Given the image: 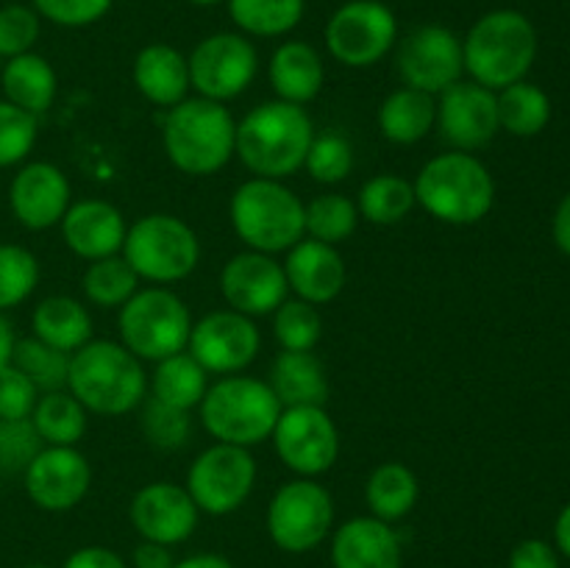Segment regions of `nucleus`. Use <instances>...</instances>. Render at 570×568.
Instances as JSON below:
<instances>
[{"mask_svg":"<svg viewBox=\"0 0 570 568\" xmlns=\"http://www.w3.org/2000/svg\"><path fill=\"white\" fill-rule=\"evenodd\" d=\"M315 126L304 106L267 100L237 123V150L245 167L259 178L295 176L304 167Z\"/></svg>","mask_w":570,"mask_h":568,"instance_id":"1","label":"nucleus"},{"mask_svg":"<svg viewBox=\"0 0 570 568\" xmlns=\"http://www.w3.org/2000/svg\"><path fill=\"white\" fill-rule=\"evenodd\" d=\"M67 390L87 412L126 415L148 395V373L142 360L115 340H89L70 354Z\"/></svg>","mask_w":570,"mask_h":568,"instance_id":"2","label":"nucleus"},{"mask_svg":"<svg viewBox=\"0 0 570 568\" xmlns=\"http://www.w3.org/2000/svg\"><path fill=\"white\" fill-rule=\"evenodd\" d=\"M462 59L471 81L499 92L529 76L538 59V31L521 11H488L462 39Z\"/></svg>","mask_w":570,"mask_h":568,"instance_id":"3","label":"nucleus"},{"mask_svg":"<svg viewBox=\"0 0 570 568\" xmlns=\"http://www.w3.org/2000/svg\"><path fill=\"white\" fill-rule=\"evenodd\" d=\"M161 145L173 167L187 176H215L237 150V120L217 100L184 98L167 109Z\"/></svg>","mask_w":570,"mask_h":568,"instance_id":"4","label":"nucleus"},{"mask_svg":"<svg viewBox=\"0 0 570 568\" xmlns=\"http://www.w3.org/2000/svg\"><path fill=\"white\" fill-rule=\"evenodd\" d=\"M415 198L440 223L473 226L484 221L495 204V182L488 165L468 150H445L432 156L412 182Z\"/></svg>","mask_w":570,"mask_h":568,"instance_id":"5","label":"nucleus"},{"mask_svg":"<svg viewBox=\"0 0 570 568\" xmlns=\"http://www.w3.org/2000/svg\"><path fill=\"white\" fill-rule=\"evenodd\" d=\"M234 234L262 254H284L306 237V204L276 178H248L228 204Z\"/></svg>","mask_w":570,"mask_h":568,"instance_id":"6","label":"nucleus"},{"mask_svg":"<svg viewBox=\"0 0 570 568\" xmlns=\"http://www.w3.org/2000/svg\"><path fill=\"white\" fill-rule=\"evenodd\" d=\"M198 410L200 423L217 443L254 449L271 438L284 407L267 382L232 373L206 388Z\"/></svg>","mask_w":570,"mask_h":568,"instance_id":"7","label":"nucleus"},{"mask_svg":"<svg viewBox=\"0 0 570 568\" xmlns=\"http://www.w3.org/2000/svg\"><path fill=\"white\" fill-rule=\"evenodd\" d=\"M122 256L145 282L173 284L198 267L200 243L187 221L167 212H154L128 226Z\"/></svg>","mask_w":570,"mask_h":568,"instance_id":"8","label":"nucleus"},{"mask_svg":"<svg viewBox=\"0 0 570 568\" xmlns=\"http://www.w3.org/2000/svg\"><path fill=\"white\" fill-rule=\"evenodd\" d=\"M120 343L139 360L159 362L187 351L193 315L189 306L167 287L137 290L117 315Z\"/></svg>","mask_w":570,"mask_h":568,"instance_id":"9","label":"nucleus"},{"mask_svg":"<svg viewBox=\"0 0 570 568\" xmlns=\"http://www.w3.org/2000/svg\"><path fill=\"white\" fill-rule=\"evenodd\" d=\"M334 529V499L321 482L298 477L284 482L267 505V535L287 555H306L326 543Z\"/></svg>","mask_w":570,"mask_h":568,"instance_id":"10","label":"nucleus"},{"mask_svg":"<svg viewBox=\"0 0 570 568\" xmlns=\"http://www.w3.org/2000/svg\"><path fill=\"white\" fill-rule=\"evenodd\" d=\"M395 39L399 20L382 0H348L326 22L328 53L354 70L382 61L395 48Z\"/></svg>","mask_w":570,"mask_h":568,"instance_id":"11","label":"nucleus"},{"mask_svg":"<svg viewBox=\"0 0 570 568\" xmlns=\"http://www.w3.org/2000/svg\"><path fill=\"white\" fill-rule=\"evenodd\" d=\"M256 484V460L250 449L215 443L200 451L187 471V493L206 516H232L248 501Z\"/></svg>","mask_w":570,"mask_h":568,"instance_id":"12","label":"nucleus"},{"mask_svg":"<svg viewBox=\"0 0 570 568\" xmlns=\"http://www.w3.org/2000/svg\"><path fill=\"white\" fill-rule=\"evenodd\" d=\"M189 84L200 98L226 100L239 98L259 72V53L245 33L220 31L200 39L187 56Z\"/></svg>","mask_w":570,"mask_h":568,"instance_id":"13","label":"nucleus"},{"mask_svg":"<svg viewBox=\"0 0 570 568\" xmlns=\"http://www.w3.org/2000/svg\"><path fill=\"white\" fill-rule=\"evenodd\" d=\"M271 440L278 460L306 479L326 473L340 457V432L326 407H284Z\"/></svg>","mask_w":570,"mask_h":568,"instance_id":"14","label":"nucleus"},{"mask_svg":"<svg viewBox=\"0 0 570 568\" xmlns=\"http://www.w3.org/2000/svg\"><path fill=\"white\" fill-rule=\"evenodd\" d=\"M395 67L404 87L421 89L438 98L451 84L462 81L465 59L462 39L445 26H421L406 33L395 50Z\"/></svg>","mask_w":570,"mask_h":568,"instance_id":"15","label":"nucleus"},{"mask_svg":"<svg viewBox=\"0 0 570 568\" xmlns=\"http://www.w3.org/2000/svg\"><path fill=\"white\" fill-rule=\"evenodd\" d=\"M262 349V334L254 317L239 315L234 310H217L193 323L187 351L200 362L206 373H232L245 371L256 360Z\"/></svg>","mask_w":570,"mask_h":568,"instance_id":"16","label":"nucleus"},{"mask_svg":"<svg viewBox=\"0 0 570 568\" xmlns=\"http://www.w3.org/2000/svg\"><path fill=\"white\" fill-rule=\"evenodd\" d=\"M220 293L228 310L248 317L273 315L287 301L289 284L284 265L262 251L234 254L220 271Z\"/></svg>","mask_w":570,"mask_h":568,"instance_id":"17","label":"nucleus"},{"mask_svg":"<svg viewBox=\"0 0 570 568\" xmlns=\"http://www.w3.org/2000/svg\"><path fill=\"white\" fill-rule=\"evenodd\" d=\"M22 482L39 510L67 512L87 499L92 468L76 445H45L26 468Z\"/></svg>","mask_w":570,"mask_h":568,"instance_id":"18","label":"nucleus"},{"mask_svg":"<svg viewBox=\"0 0 570 568\" xmlns=\"http://www.w3.org/2000/svg\"><path fill=\"white\" fill-rule=\"evenodd\" d=\"M438 128L454 150H479L501 131L493 89L476 81H456L438 100Z\"/></svg>","mask_w":570,"mask_h":568,"instance_id":"19","label":"nucleus"},{"mask_svg":"<svg viewBox=\"0 0 570 568\" xmlns=\"http://www.w3.org/2000/svg\"><path fill=\"white\" fill-rule=\"evenodd\" d=\"M128 516L142 540L178 546L193 538L200 510L181 484L150 482L134 493Z\"/></svg>","mask_w":570,"mask_h":568,"instance_id":"20","label":"nucleus"},{"mask_svg":"<svg viewBox=\"0 0 570 568\" xmlns=\"http://www.w3.org/2000/svg\"><path fill=\"white\" fill-rule=\"evenodd\" d=\"M70 204V182L53 161H28L11 178V215L28 232H45V228L59 226Z\"/></svg>","mask_w":570,"mask_h":568,"instance_id":"21","label":"nucleus"},{"mask_svg":"<svg viewBox=\"0 0 570 568\" xmlns=\"http://www.w3.org/2000/svg\"><path fill=\"white\" fill-rule=\"evenodd\" d=\"M59 226L67 248L87 262L120 254L128 232L122 212L100 198H83L70 204Z\"/></svg>","mask_w":570,"mask_h":568,"instance_id":"22","label":"nucleus"},{"mask_svg":"<svg viewBox=\"0 0 570 568\" xmlns=\"http://www.w3.org/2000/svg\"><path fill=\"white\" fill-rule=\"evenodd\" d=\"M284 276H287L289 290L306 304H328L337 298L348 278L343 256L337 245L321 243V239H298L287 251L284 259Z\"/></svg>","mask_w":570,"mask_h":568,"instance_id":"23","label":"nucleus"},{"mask_svg":"<svg viewBox=\"0 0 570 568\" xmlns=\"http://www.w3.org/2000/svg\"><path fill=\"white\" fill-rule=\"evenodd\" d=\"M334 568H401L404 551L393 523L356 516L332 532Z\"/></svg>","mask_w":570,"mask_h":568,"instance_id":"24","label":"nucleus"},{"mask_svg":"<svg viewBox=\"0 0 570 568\" xmlns=\"http://www.w3.org/2000/svg\"><path fill=\"white\" fill-rule=\"evenodd\" d=\"M131 76L139 95L154 106H165V109L181 104L193 87L187 56L165 42L145 45L134 59Z\"/></svg>","mask_w":570,"mask_h":568,"instance_id":"25","label":"nucleus"},{"mask_svg":"<svg viewBox=\"0 0 570 568\" xmlns=\"http://www.w3.org/2000/svg\"><path fill=\"white\" fill-rule=\"evenodd\" d=\"M267 78H271V87L278 100L306 106L321 95L323 81H326V65L309 42L289 39L273 50Z\"/></svg>","mask_w":570,"mask_h":568,"instance_id":"26","label":"nucleus"},{"mask_svg":"<svg viewBox=\"0 0 570 568\" xmlns=\"http://www.w3.org/2000/svg\"><path fill=\"white\" fill-rule=\"evenodd\" d=\"M267 384L282 407H326L328 401L326 368L312 351H282Z\"/></svg>","mask_w":570,"mask_h":568,"instance_id":"27","label":"nucleus"},{"mask_svg":"<svg viewBox=\"0 0 570 568\" xmlns=\"http://www.w3.org/2000/svg\"><path fill=\"white\" fill-rule=\"evenodd\" d=\"M438 128V98L401 87L379 106V131L393 145H415Z\"/></svg>","mask_w":570,"mask_h":568,"instance_id":"28","label":"nucleus"},{"mask_svg":"<svg viewBox=\"0 0 570 568\" xmlns=\"http://www.w3.org/2000/svg\"><path fill=\"white\" fill-rule=\"evenodd\" d=\"M0 87H3L9 104L39 117L53 106L56 92H59V78H56L53 65L45 56L31 50V53L3 61V67H0Z\"/></svg>","mask_w":570,"mask_h":568,"instance_id":"29","label":"nucleus"},{"mask_svg":"<svg viewBox=\"0 0 570 568\" xmlns=\"http://www.w3.org/2000/svg\"><path fill=\"white\" fill-rule=\"evenodd\" d=\"M33 337L53 349L72 354L92 340V317L87 306L70 295H48L33 306L31 315Z\"/></svg>","mask_w":570,"mask_h":568,"instance_id":"30","label":"nucleus"},{"mask_svg":"<svg viewBox=\"0 0 570 568\" xmlns=\"http://www.w3.org/2000/svg\"><path fill=\"white\" fill-rule=\"evenodd\" d=\"M421 499L417 473L404 462H382L371 471L365 482V505L373 518L384 523H395L410 516Z\"/></svg>","mask_w":570,"mask_h":568,"instance_id":"31","label":"nucleus"},{"mask_svg":"<svg viewBox=\"0 0 570 568\" xmlns=\"http://www.w3.org/2000/svg\"><path fill=\"white\" fill-rule=\"evenodd\" d=\"M206 376L209 373L200 368V362L189 351H178V354L156 362V371L150 373V395L165 401V404L178 407V410L193 412L204 401L206 388H209Z\"/></svg>","mask_w":570,"mask_h":568,"instance_id":"32","label":"nucleus"},{"mask_svg":"<svg viewBox=\"0 0 570 568\" xmlns=\"http://www.w3.org/2000/svg\"><path fill=\"white\" fill-rule=\"evenodd\" d=\"M31 423L45 445H76L87 432V410L70 390L39 395Z\"/></svg>","mask_w":570,"mask_h":568,"instance_id":"33","label":"nucleus"},{"mask_svg":"<svg viewBox=\"0 0 570 568\" xmlns=\"http://www.w3.org/2000/svg\"><path fill=\"white\" fill-rule=\"evenodd\" d=\"M495 104H499V126L512 137H538L551 120L549 95L527 78L499 89Z\"/></svg>","mask_w":570,"mask_h":568,"instance_id":"34","label":"nucleus"},{"mask_svg":"<svg viewBox=\"0 0 570 568\" xmlns=\"http://www.w3.org/2000/svg\"><path fill=\"white\" fill-rule=\"evenodd\" d=\"M232 22L248 37H284L304 20L306 0H226Z\"/></svg>","mask_w":570,"mask_h":568,"instance_id":"35","label":"nucleus"},{"mask_svg":"<svg viewBox=\"0 0 570 568\" xmlns=\"http://www.w3.org/2000/svg\"><path fill=\"white\" fill-rule=\"evenodd\" d=\"M415 187L406 178L393 176V173H382L362 184L360 198H356V209L360 217L376 226H395L404 221L412 209H415Z\"/></svg>","mask_w":570,"mask_h":568,"instance_id":"36","label":"nucleus"},{"mask_svg":"<svg viewBox=\"0 0 570 568\" xmlns=\"http://www.w3.org/2000/svg\"><path fill=\"white\" fill-rule=\"evenodd\" d=\"M83 295L92 301L95 306H117L120 310L128 298L139 290V276L134 273V267L128 265L126 256L115 254L106 256V259L89 262V267L83 271L81 278Z\"/></svg>","mask_w":570,"mask_h":568,"instance_id":"37","label":"nucleus"},{"mask_svg":"<svg viewBox=\"0 0 570 568\" xmlns=\"http://www.w3.org/2000/svg\"><path fill=\"white\" fill-rule=\"evenodd\" d=\"M11 365L20 368L28 379L39 388V393L67 390V373H70V354L31 337H17L14 360Z\"/></svg>","mask_w":570,"mask_h":568,"instance_id":"38","label":"nucleus"},{"mask_svg":"<svg viewBox=\"0 0 570 568\" xmlns=\"http://www.w3.org/2000/svg\"><path fill=\"white\" fill-rule=\"evenodd\" d=\"M356 226H360V209L345 195H317L306 204V234L312 239L340 245L356 232Z\"/></svg>","mask_w":570,"mask_h":568,"instance_id":"39","label":"nucleus"},{"mask_svg":"<svg viewBox=\"0 0 570 568\" xmlns=\"http://www.w3.org/2000/svg\"><path fill=\"white\" fill-rule=\"evenodd\" d=\"M142 412H139V427L145 440L161 451H178L193 438V415L187 410L165 404V401L145 395Z\"/></svg>","mask_w":570,"mask_h":568,"instance_id":"40","label":"nucleus"},{"mask_svg":"<svg viewBox=\"0 0 570 568\" xmlns=\"http://www.w3.org/2000/svg\"><path fill=\"white\" fill-rule=\"evenodd\" d=\"M39 284V262L17 243H0V312H9L31 298Z\"/></svg>","mask_w":570,"mask_h":568,"instance_id":"41","label":"nucleus"},{"mask_svg":"<svg viewBox=\"0 0 570 568\" xmlns=\"http://www.w3.org/2000/svg\"><path fill=\"white\" fill-rule=\"evenodd\" d=\"M273 334H276L282 351H312L321 343L323 317L315 304L287 298L273 312Z\"/></svg>","mask_w":570,"mask_h":568,"instance_id":"42","label":"nucleus"},{"mask_svg":"<svg viewBox=\"0 0 570 568\" xmlns=\"http://www.w3.org/2000/svg\"><path fill=\"white\" fill-rule=\"evenodd\" d=\"M304 167L317 184H340L348 178L351 167H354V148L337 131L315 134Z\"/></svg>","mask_w":570,"mask_h":568,"instance_id":"43","label":"nucleus"},{"mask_svg":"<svg viewBox=\"0 0 570 568\" xmlns=\"http://www.w3.org/2000/svg\"><path fill=\"white\" fill-rule=\"evenodd\" d=\"M39 137V117L20 106L0 100V167H14L28 159Z\"/></svg>","mask_w":570,"mask_h":568,"instance_id":"44","label":"nucleus"},{"mask_svg":"<svg viewBox=\"0 0 570 568\" xmlns=\"http://www.w3.org/2000/svg\"><path fill=\"white\" fill-rule=\"evenodd\" d=\"M42 31V17L22 3H9L0 9V59L31 53Z\"/></svg>","mask_w":570,"mask_h":568,"instance_id":"45","label":"nucleus"},{"mask_svg":"<svg viewBox=\"0 0 570 568\" xmlns=\"http://www.w3.org/2000/svg\"><path fill=\"white\" fill-rule=\"evenodd\" d=\"M45 449L31 418L3 421L0 418V473H26L33 457Z\"/></svg>","mask_w":570,"mask_h":568,"instance_id":"46","label":"nucleus"},{"mask_svg":"<svg viewBox=\"0 0 570 568\" xmlns=\"http://www.w3.org/2000/svg\"><path fill=\"white\" fill-rule=\"evenodd\" d=\"M115 0H31V9L42 20L61 28H87L109 14Z\"/></svg>","mask_w":570,"mask_h":568,"instance_id":"47","label":"nucleus"},{"mask_svg":"<svg viewBox=\"0 0 570 568\" xmlns=\"http://www.w3.org/2000/svg\"><path fill=\"white\" fill-rule=\"evenodd\" d=\"M39 388L14 365H6L0 371V418L3 421H20L31 418L33 407L39 401Z\"/></svg>","mask_w":570,"mask_h":568,"instance_id":"48","label":"nucleus"},{"mask_svg":"<svg viewBox=\"0 0 570 568\" xmlns=\"http://www.w3.org/2000/svg\"><path fill=\"white\" fill-rule=\"evenodd\" d=\"M507 568H560V551L549 540L527 538L510 551Z\"/></svg>","mask_w":570,"mask_h":568,"instance_id":"49","label":"nucleus"},{"mask_svg":"<svg viewBox=\"0 0 570 568\" xmlns=\"http://www.w3.org/2000/svg\"><path fill=\"white\" fill-rule=\"evenodd\" d=\"M61 568H128V562L109 546H81Z\"/></svg>","mask_w":570,"mask_h":568,"instance_id":"50","label":"nucleus"},{"mask_svg":"<svg viewBox=\"0 0 570 568\" xmlns=\"http://www.w3.org/2000/svg\"><path fill=\"white\" fill-rule=\"evenodd\" d=\"M173 546L154 543V540H142V543L134 549L131 566L134 568H173Z\"/></svg>","mask_w":570,"mask_h":568,"instance_id":"51","label":"nucleus"},{"mask_svg":"<svg viewBox=\"0 0 570 568\" xmlns=\"http://www.w3.org/2000/svg\"><path fill=\"white\" fill-rule=\"evenodd\" d=\"M551 234H554V243L562 254L570 256V193L560 200L557 206L554 223H551Z\"/></svg>","mask_w":570,"mask_h":568,"instance_id":"52","label":"nucleus"},{"mask_svg":"<svg viewBox=\"0 0 570 568\" xmlns=\"http://www.w3.org/2000/svg\"><path fill=\"white\" fill-rule=\"evenodd\" d=\"M173 568H234V562L228 557L215 555V551H200V555H189L184 560H176Z\"/></svg>","mask_w":570,"mask_h":568,"instance_id":"53","label":"nucleus"},{"mask_svg":"<svg viewBox=\"0 0 570 568\" xmlns=\"http://www.w3.org/2000/svg\"><path fill=\"white\" fill-rule=\"evenodd\" d=\"M14 326H11V321L6 317V312H0V371H3L6 365H11V360H14Z\"/></svg>","mask_w":570,"mask_h":568,"instance_id":"54","label":"nucleus"},{"mask_svg":"<svg viewBox=\"0 0 570 568\" xmlns=\"http://www.w3.org/2000/svg\"><path fill=\"white\" fill-rule=\"evenodd\" d=\"M554 546H557V551H560L562 557H568V560H570V501L566 507H562L560 516H557Z\"/></svg>","mask_w":570,"mask_h":568,"instance_id":"55","label":"nucleus"},{"mask_svg":"<svg viewBox=\"0 0 570 568\" xmlns=\"http://www.w3.org/2000/svg\"><path fill=\"white\" fill-rule=\"evenodd\" d=\"M187 3H193V6H217V3H223V0H187Z\"/></svg>","mask_w":570,"mask_h":568,"instance_id":"56","label":"nucleus"},{"mask_svg":"<svg viewBox=\"0 0 570 568\" xmlns=\"http://www.w3.org/2000/svg\"><path fill=\"white\" fill-rule=\"evenodd\" d=\"M22 568H48V566H22Z\"/></svg>","mask_w":570,"mask_h":568,"instance_id":"57","label":"nucleus"},{"mask_svg":"<svg viewBox=\"0 0 570 568\" xmlns=\"http://www.w3.org/2000/svg\"><path fill=\"white\" fill-rule=\"evenodd\" d=\"M0 67H3V59H0Z\"/></svg>","mask_w":570,"mask_h":568,"instance_id":"58","label":"nucleus"}]
</instances>
